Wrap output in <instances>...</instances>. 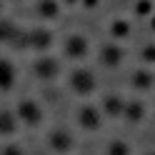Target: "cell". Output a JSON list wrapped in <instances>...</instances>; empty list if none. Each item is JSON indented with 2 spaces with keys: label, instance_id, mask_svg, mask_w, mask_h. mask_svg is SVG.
Returning <instances> with one entry per match:
<instances>
[{
  "label": "cell",
  "instance_id": "obj_2",
  "mask_svg": "<svg viewBox=\"0 0 155 155\" xmlns=\"http://www.w3.org/2000/svg\"><path fill=\"white\" fill-rule=\"evenodd\" d=\"M55 45V33L48 23H38L33 28H25V48L38 53H48Z\"/></svg>",
  "mask_w": 155,
  "mask_h": 155
},
{
  "label": "cell",
  "instance_id": "obj_6",
  "mask_svg": "<svg viewBox=\"0 0 155 155\" xmlns=\"http://www.w3.org/2000/svg\"><path fill=\"white\" fill-rule=\"evenodd\" d=\"M98 63L105 68V70H115L125 63V48L115 40H108L98 48Z\"/></svg>",
  "mask_w": 155,
  "mask_h": 155
},
{
  "label": "cell",
  "instance_id": "obj_12",
  "mask_svg": "<svg viewBox=\"0 0 155 155\" xmlns=\"http://www.w3.org/2000/svg\"><path fill=\"white\" fill-rule=\"evenodd\" d=\"M18 83V68L10 58H0V90L8 93Z\"/></svg>",
  "mask_w": 155,
  "mask_h": 155
},
{
  "label": "cell",
  "instance_id": "obj_22",
  "mask_svg": "<svg viewBox=\"0 0 155 155\" xmlns=\"http://www.w3.org/2000/svg\"><path fill=\"white\" fill-rule=\"evenodd\" d=\"M63 8H75V5H80V0H60Z\"/></svg>",
  "mask_w": 155,
  "mask_h": 155
},
{
  "label": "cell",
  "instance_id": "obj_10",
  "mask_svg": "<svg viewBox=\"0 0 155 155\" xmlns=\"http://www.w3.org/2000/svg\"><path fill=\"white\" fill-rule=\"evenodd\" d=\"M48 145H50L55 153H68V150H73V145H75V135L68 128H53L48 133Z\"/></svg>",
  "mask_w": 155,
  "mask_h": 155
},
{
  "label": "cell",
  "instance_id": "obj_15",
  "mask_svg": "<svg viewBox=\"0 0 155 155\" xmlns=\"http://www.w3.org/2000/svg\"><path fill=\"white\" fill-rule=\"evenodd\" d=\"M123 118L133 123V125H138L145 120V103L140 100H125V110H123Z\"/></svg>",
  "mask_w": 155,
  "mask_h": 155
},
{
  "label": "cell",
  "instance_id": "obj_3",
  "mask_svg": "<svg viewBox=\"0 0 155 155\" xmlns=\"http://www.w3.org/2000/svg\"><path fill=\"white\" fill-rule=\"evenodd\" d=\"M60 73H63V63L58 60L55 55H50V53H40L33 60V75H35V80H40V83L58 80Z\"/></svg>",
  "mask_w": 155,
  "mask_h": 155
},
{
  "label": "cell",
  "instance_id": "obj_14",
  "mask_svg": "<svg viewBox=\"0 0 155 155\" xmlns=\"http://www.w3.org/2000/svg\"><path fill=\"white\" fill-rule=\"evenodd\" d=\"M130 83L135 90H150L155 85V73L150 68H135L133 75H130Z\"/></svg>",
  "mask_w": 155,
  "mask_h": 155
},
{
  "label": "cell",
  "instance_id": "obj_19",
  "mask_svg": "<svg viewBox=\"0 0 155 155\" xmlns=\"http://www.w3.org/2000/svg\"><path fill=\"white\" fill-rule=\"evenodd\" d=\"M108 155H130V145L123 140H113L108 145Z\"/></svg>",
  "mask_w": 155,
  "mask_h": 155
},
{
  "label": "cell",
  "instance_id": "obj_11",
  "mask_svg": "<svg viewBox=\"0 0 155 155\" xmlns=\"http://www.w3.org/2000/svg\"><path fill=\"white\" fill-rule=\"evenodd\" d=\"M108 35L115 43H125L133 35V20L130 18H113L110 25H108Z\"/></svg>",
  "mask_w": 155,
  "mask_h": 155
},
{
  "label": "cell",
  "instance_id": "obj_21",
  "mask_svg": "<svg viewBox=\"0 0 155 155\" xmlns=\"http://www.w3.org/2000/svg\"><path fill=\"white\" fill-rule=\"evenodd\" d=\"M103 0H80V5L85 8V10H95V8H100Z\"/></svg>",
  "mask_w": 155,
  "mask_h": 155
},
{
  "label": "cell",
  "instance_id": "obj_4",
  "mask_svg": "<svg viewBox=\"0 0 155 155\" xmlns=\"http://www.w3.org/2000/svg\"><path fill=\"white\" fill-rule=\"evenodd\" d=\"M60 48H63V55L68 60H73V63H80V60H85L90 55V40L83 33H68L63 38Z\"/></svg>",
  "mask_w": 155,
  "mask_h": 155
},
{
  "label": "cell",
  "instance_id": "obj_16",
  "mask_svg": "<svg viewBox=\"0 0 155 155\" xmlns=\"http://www.w3.org/2000/svg\"><path fill=\"white\" fill-rule=\"evenodd\" d=\"M18 128H20V120H18L15 110H0V135L10 138L18 133Z\"/></svg>",
  "mask_w": 155,
  "mask_h": 155
},
{
  "label": "cell",
  "instance_id": "obj_7",
  "mask_svg": "<svg viewBox=\"0 0 155 155\" xmlns=\"http://www.w3.org/2000/svg\"><path fill=\"white\" fill-rule=\"evenodd\" d=\"M0 45H13V48H25V28L18 23L0 18Z\"/></svg>",
  "mask_w": 155,
  "mask_h": 155
},
{
  "label": "cell",
  "instance_id": "obj_20",
  "mask_svg": "<svg viewBox=\"0 0 155 155\" xmlns=\"http://www.w3.org/2000/svg\"><path fill=\"white\" fill-rule=\"evenodd\" d=\"M0 155H25V150L20 148V145L10 143V145H5V148H3V153H0Z\"/></svg>",
  "mask_w": 155,
  "mask_h": 155
},
{
  "label": "cell",
  "instance_id": "obj_9",
  "mask_svg": "<svg viewBox=\"0 0 155 155\" xmlns=\"http://www.w3.org/2000/svg\"><path fill=\"white\" fill-rule=\"evenodd\" d=\"M35 18H38V23H53L60 18L63 13V3L60 0H35Z\"/></svg>",
  "mask_w": 155,
  "mask_h": 155
},
{
  "label": "cell",
  "instance_id": "obj_24",
  "mask_svg": "<svg viewBox=\"0 0 155 155\" xmlns=\"http://www.w3.org/2000/svg\"><path fill=\"white\" fill-rule=\"evenodd\" d=\"M3 10H5V5H3V0H0V18H3Z\"/></svg>",
  "mask_w": 155,
  "mask_h": 155
},
{
  "label": "cell",
  "instance_id": "obj_13",
  "mask_svg": "<svg viewBox=\"0 0 155 155\" xmlns=\"http://www.w3.org/2000/svg\"><path fill=\"white\" fill-rule=\"evenodd\" d=\"M100 110L103 115L108 118H123V110H125V98L123 95H115V93H108L100 103Z\"/></svg>",
  "mask_w": 155,
  "mask_h": 155
},
{
  "label": "cell",
  "instance_id": "obj_18",
  "mask_svg": "<svg viewBox=\"0 0 155 155\" xmlns=\"http://www.w3.org/2000/svg\"><path fill=\"white\" fill-rule=\"evenodd\" d=\"M140 63L143 65H155V43H145L140 48Z\"/></svg>",
  "mask_w": 155,
  "mask_h": 155
},
{
  "label": "cell",
  "instance_id": "obj_25",
  "mask_svg": "<svg viewBox=\"0 0 155 155\" xmlns=\"http://www.w3.org/2000/svg\"><path fill=\"white\" fill-rule=\"evenodd\" d=\"M10 3H23V0H10Z\"/></svg>",
  "mask_w": 155,
  "mask_h": 155
},
{
  "label": "cell",
  "instance_id": "obj_26",
  "mask_svg": "<svg viewBox=\"0 0 155 155\" xmlns=\"http://www.w3.org/2000/svg\"><path fill=\"white\" fill-rule=\"evenodd\" d=\"M148 155H155V153H148Z\"/></svg>",
  "mask_w": 155,
  "mask_h": 155
},
{
  "label": "cell",
  "instance_id": "obj_8",
  "mask_svg": "<svg viewBox=\"0 0 155 155\" xmlns=\"http://www.w3.org/2000/svg\"><path fill=\"white\" fill-rule=\"evenodd\" d=\"M75 123L80 125L83 130H88V133L100 130V128H103V110L95 108V105H90V103H85V105H80V108H78Z\"/></svg>",
  "mask_w": 155,
  "mask_h": 155
},
{
  "label": "cell",
  "instance_id": "obj_17",
  "mask_svg": "<svg viewBox=\"0 0 155 155\" xmlns=\"http://www.w3.org/2000/svg\"><path fill=\"white\" fill-rule=\"evenodd\" d=\"M155 13V0H135L133 3V15L135 18H148Z\"/></svg>",
  "mask_w": 155,
  "mask_h": 155
},
{
  "label": "cell",
  "instance_id": "obj_5",
  "mask_svg": "<svg viewBox=\"0 0 155 155\" xmlns=\"http://www.w3.org/2000/svg\"><path fill=\"white\" fill-rule=\"evenodd\" d=\"M15 115H18V120H20V125H28V128H38V125H43V120H45L43 105L38 100H33V98H23L18 103L15 105Z\"/></svg>",
  "mask_w": 155,
  "mask_h": 155
},
{
  "label": "cell",
  "instance_id": "obj_1",
  "mask_svg": "<svg viewBox=\"0 0 155 155\" xmlns=\"http://www.w3.org/2000/svg\"><path fill=\"white\" fill-rule=\"evenodd\" d=\"M68 85H70V90L75 95L88 98V95H93L98 90V75H95V70H90V68L78 65V68L70 70V75H68Z\"/></svg>",
  "mask_w": 155,
  "mask_h": 155
},
{
  "label": "cell",
  "instance_id": "obj_23",
  "mask_svg": "<svg viewBox=\"0 0 155 155\" xmlns=\"http://www.w3.org/2000/svg\"><path fill=\"white\" fill-rule=\"evenodd\" d=\"M148 25H150V30H153V33H155V13H153V15H150V18H148Z\"/></svg>",
  "mask_w": 155,
  "mask_h": 155
}]
</instances>
